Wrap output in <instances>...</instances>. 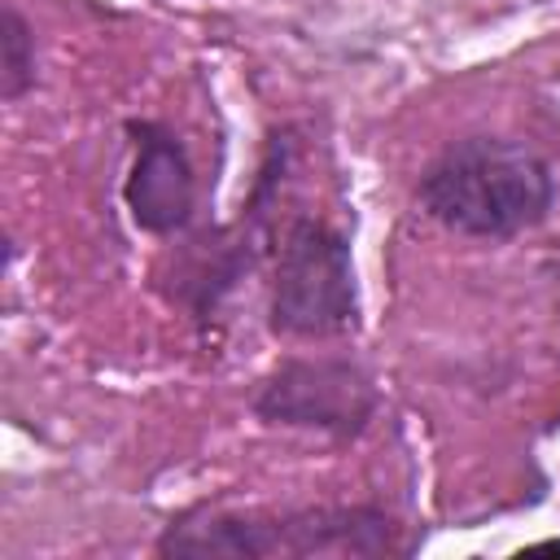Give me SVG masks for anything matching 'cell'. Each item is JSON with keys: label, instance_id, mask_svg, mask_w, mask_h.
<instances>
[{"label": "cell", "instance_id": "obj_1", "mask_svg": "<svg viewBox=\"0 0 560 560\" xmlns=\"http://www.w3.org/2000/svg\"><path fill=\"white\" fill-rule=\"evenodd\" d=\"M166 560H271V556H394L398 521L372 503H315V508H188L158 534Z\"/></svg>", "mask_w": 560, "mask_h": 560}, {"label": "cell", "instance_id": "obj_2", "mask_svg": "<svg viewBox=\"0 0 560 560\" xmlns=\"http://www.w3.org/2000/svg\"><path fill=\"white\" fill-rule=\"evenodd\" d=\"M420 210L477 241H512L534 232L556 206V175L542 153L503 136L451 140L416 184Z\"/></svg>", "mask_w": 560, "mask_h": 560}, {"label": "cell", "instance_id": "obj_3", "mask_svg": "<svg viewBox=\"0 0 560 560\" xmlns=\"http://www.w3.org/2000/svg\"><path fill=\"white\" fill-rule=\"evenodd\" d=\"M359 276L350 236L328 219L298 214L271 254L267 328L289 341H332L359 332Z\"/></svg>", "mask_w": 560, "mask_h": 560}, {"label": "cell", "instance_id": "obj_4", "mask_svg": "<svg viewBox=\"0 0 560 560\" xmlns=\"http://www.w3.org/2000/svg\"><path fill=\"white\" fill-rule=\"evenodd\" d=\"M372 376L341 354H289L254 389V416L271 429H302L332 442H354L376 416Z\"/></svg>", "mask_w": 560, "mask_h": 560}, {"label": "cell", "instance_id": "obj_5", "mask_svg": "<svg viewBox=\"0 0 560 560\" xmlns=\"http://www.w3.org/2000/svg\"><path fill=\"white\" fill-rule=\"evenodd\" d=\"M258 249H262V228L241 214L236 223L188 232L158 262L153 284L171 306H184L192 319H210L223 306V298L254 271Z\"/></svg>", "mask_w": 560, "mask_h": 560}, {"label": "cell", "instance_id": "obj_6", "mask_svg": "<svg viewBox=\"0 0 560 560\" xmlns=\"http://www.w3.org/2000/svg\"><path fill=\"white\" fill-rule=\"evenodd\" d=\"M131 171L122 179L127 214L149 236H179L197 219V171L184 140L153 118H131Z\"/></svg>", "mask_w": 560, "mask_h": 560}, {"label": "cell", "instance_id": "obj_7", "mask_svg": "<svg viewBox=\"0 0 560 560\" xmlns=\"http://www.w3.org/2000/svg\"><path fill=\"white\" fill-rule=\"evenodd\" d=\"M35 79H39L35 31L18 4H4V18H0V96L13 105L35 88Z\"/></svg>", "mask_w": 560, "mask_h": 560}]
</instances>
